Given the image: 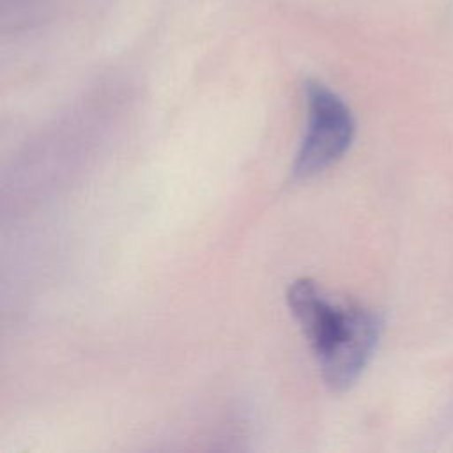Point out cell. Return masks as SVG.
Instances as JSON below:
<instances>
[{
  "label": "cell",
  "instance_id": "cell-2",
  "mask_svg": "<svg viewBox=\"0 0 453 453\" xmlns=\"http://www.w3.org/2000/svg\"><path fill=\"white\" fill-rule=\"evenodd\" d=\"M308 126L294 161L297 179L313 177L333 166L354 140V117L345 101L327 85L308 81L304 88Z\"/></svg>",
  "mask_w": 453,
  "mask_h": 453
},
{
  "label": "cell",
  "instance_id": "cell-1",
  "mask_svg": "<svg viewBox=\"0 0 453 453\" xmlns=\"http://www.w3.org/2000/svg\"><path fill=\"white\" fill-rule=\"evenodd\" d=\"M287 301L311 343L324 382L334 391L350 388L377 349L379 315L361 304L329 301L313 280H296Z\"/></svg>",
  "mask_w": 453,
  "mask_h": 453
}]
</instances>
